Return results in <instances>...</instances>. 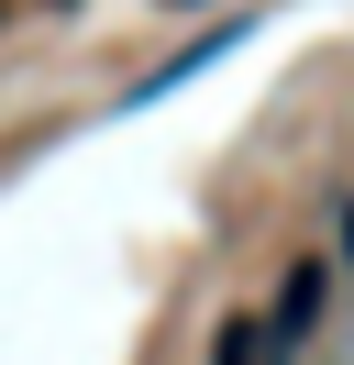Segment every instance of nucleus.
<instances>
[{"instance_id":"7ed1b4c3","label":"nucleus","mask_w":354,"mask_h":365,"mask_svg":"<svg viewBox=\"0 0 354 365\" xmlns=\"http://www.w3.org/2000/svg\"><path fill=\"white\" fill-rule=\"evenodd\" d=\"M343 255H354V210H343Z\"/></svg>"},{"instance_id":"f257e3e1","label":"nucleus","mask_w":354,"mask_h":365,"mask_svg":"<svg viewBox=\"0 0 354 365\" xmlns=\"http://www.w3.org/2000/svg\"><path fill=\"white\" fill-rule=\"evenodd\" d=\"M310 310H321V266H288V288H277V321H266V354L288 365V343L310 332Z\"/></svg>"},{"instance_id":"20e7f679","label":"nucleus","mask_w":354,"mask_h":365,"mask_svg":"<svg viewBox=\"0 0 354 365\" xmlns=\"http://www.w3.org/2000/svg\"><path fill=\"white\" fill-rule=\"evenodd\" d=\"M166 11H199V0H166Z\"/></svg>"},{"instance_id":"f03ea898","label":"nucleus","mask_w":354,"mask_h":365,"mask_svg":"<svg viewBox=\"0 0 354 365\" xmlns=\"http://www.w3.org/2000/svg\"><path fill=\"white\" fill-rule=\"evenodd\" d=\"M211 365H255V321H221V343H211Z\"/></svg>"}]
</instances>
